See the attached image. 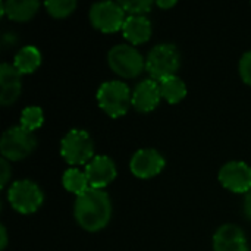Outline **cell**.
Instances as JSON below:
<instances>
[{"label": "cell", "mask_w": 251, "mask_h": 251, "mask_svg": "<svg viewBox=\"0 0 251 251\" xmlns=\"http://www.w3.org/2000/svg\"><path fill=\"white\" fill-rule=\"evenodd\" d=\"M74 216L76 224L88 232H97L106 228L112 218V201L109 194L103 190L90 187L76 197Z\"/></svg>", "instance_id": "obj_1"}, {"label": "cell", "mask_w": 251, "mask_h": 251, "mask_svg": "<svg viewBox=\"0 0 251 251\" xmlns=\"http://www.w3.org/2000/svg\"><path fill=\"white\" fill-rule=\"evenodd\" d=\"M181 66V53L172 43H160L154 46L146 57V69L151 79L160 82L174 76Z\"/></svg>", "instance_id": "obj_2"}, {"label": "cell", "mask_w": 251, "mask_h": 251, "mask_svg": "<svg viewBox=\"0 0 251 251\" xmlns=\"http://www.w3.org/2000/svg\"><path fill=\"white\" fill-rule=\"evenodd\" d=\"M97 103L110 118H121L132 106V91L122 81H106L97 90Z\"/></svg>", "instance_id": "obj_3"}, {"label": "cell", "mask_w": 251, "mask_h": 251, "mask_svg": "<svg viewBox=\"0 0 251 251\" xmlns=\"http://www.w3.org/2000/svg\"><path fill=\"white\" fill-rule=\"evenodd\" d=\"M35 147L37 138L34 132L22 128L21 125L7 128L0 140L1 156L9 162H18L28 157Z\"/></svg>", "instance_id": "obj_4"}, {"label": "cell", "mask_w": 251, "mask_h": 251, "mask_svg": "<svg viewBox=\"0 0 251 251\" xmlns=\"http://www.w3.org/2000/svg\"><path fill=\"white\" fill-rule=\"evenodd\" d=\"M110 69L124 78H135L146 68V59L132 44H116L107 53Z\"/></svg>", "instance_id": "obj_5"}, {"label": "cell", "mask_w": 251, "mask_h": 251, "mask_svg": "<svg viewBox=\"0 0 251 251\" xmlns=\"http://www.w3.org/2000/svg\"><path fill=\"white\" fill-rule=\"evenodd\" d=\"M60 154L69 165H87L94 157V143L84 129H71L60 141Z\"/></svg>", "instance_id": "obj_6"}, {"label": "cell", "mask_w": 251, "mask_h": 251, "mask_svg": "<svg viewBox=\"0 0 251 251\" xmlns=\"http://www.w3.org/2000/svg\"><path fill=\"white\" fill-rule=\"evenodd\" d=\"M7 200L18 213L29 215L41 207L44 194L34 181L19 179L10 185L7 191Z\"/></svg>", "instance_id": "obj_7"}, {"label": "cell", "mask_w": 251, "mask_h": 251, "mask_svg": "<svg viewBox=\"0 0 251 251\" xmlns=\"http://www.w3.org/2000/svg\"><path fill=\"white\" fill-rule=\"evenodd\" d=\"M125 10L119 1H97L90 7V21L94 28L103 32H116L124 26Z\"/></svg>", "instance_id": "obj_8"}, {"label": "cell", "mask_w": 251, "mask_h": 251, "mask_svg": "<svg viewBox=\"0 0 251 251\" xmlns=\"http://www.w3.org/2000/svg\"><path fill=\"white\" fill-rule=\"evenodd\" d=\"M218 176L221 184L232 193L247 194L251 190V166L246 162L232 160L225 163Z\"/></svg>", "instance_id": "obj_9"}, {"label": "cell", "mask_w": 251, "mask_h": 251, "mask_svg": "<svg viewBox=\"0 0 251 251\" xmlns=\"http://www.w3.org/2000/svg\"><path fill=\"white\" fill-rule=\"evenodd\" d=\"M166 162L165 157L154 149H140L137 150L129 162V169L134 176L140 179H149L159 175Z\"/></svg>", "instance_id": "obj_10"}, {"label": "cell", "mask_w": 251, "mask_h": 251, "mask_svg": "<svg viewBox=\"0 0 251 251\" xmlns=\"http://www.w3.org/2000/svg\"><path fill=\"white\" fill-rule=\"evenodd\" d=\"M85 175L91 188L101 190L116 178L118 171L115 162L109 156H94L85 165Z\"/></svg>", "instance_id": "obj_11"}, {"label": "cell", "mask_w": 251, "mask_h": 251, "mask_svg": "<svg viewBox=\"0 0 251 251\" xmlns=\"http://www.w3.org/2000/svg\"><path fill=\"white\" fill-rule=\"evenodd\" d=\"M162 99L160 84L151 78L143 79L132 90V107L143 113L154 110Z\"/></svg>", "instance_id": "obj_12"}, {"label": "cell", "mask_w": 251, "mask_h": 251, "mask_svg": "<svg viewBox=\"0 0 251 251\" xmlns=\"http://www.w3.org/2000/svg\"><path fill=\"white\" fill-rule=\"evenodd\" d=\"M22 74L15 68L13 63H1L0 65V104L10 106L15 103L21 94Z\"/></svg>", "instance_id": "obj_13"}, {"label": "cell", "mask_w": 251, "mask_h": 251, "mask_svg": "<svg viewBox=\"0 0 251 251\" xmlns=\"http://www.w3.org/2000/svg\"><path fill=\"white\" fill-rule=\"evenodd\" d=\"M213 251H249L244 231L234 224L219 226L213 235Z\"/></svg>", "instance_id": "obj_14"}, {"label": "cell", "mask_w": 251, "mask_h": 251, "mask_svg": "<svg viewBox=\"0 0 251 251\" xmlns=\"http://www.w3.org/2000/svg\"><path fill=\"white\" fill-rule=\"evenodd\" d=\"M125 38L132 44H143L151 37V22L146 15H129L122 26Z\"/></svg>", "instance_id": "obj_15"}, {"label": "cell", "mask_w": 251, "mask_h": 251, "mask_svg": "<svg viewBox=\"0 0 251 251\" xmlns=\"http://www.w3.org/2000/svg\"><path fill=\"white\" fill-rule=\"evenodd\" d=\"M0 6L1 15L16 22H25L37 13L40 3L37 0H3Z\"/></svg>", "instance_id": "obj_16"}, {"label": "cell", "mask_w": 251, "mask_h": 251, "mask_svg": "<svg viewBox=\"0 0 251 251\" xmlns=\"http://www.w3.org/2000/svg\"><path fill=\"white\" fill-rule=\"evenodd\" d=\"M40 63H41V53L35 46L21 47L13 57V65L22 75L34 72L40 66Z\"/></svg>", "instance_id": "obj_17"}, {"label": "cell", "mask_w": 251, "mask_h": 251, "mask_svg": "<svg viewBox=\"0 0 251 251\" xmlns=\"http://www.w3.org/2000/svg\"><path fill=\"white\" fill-rule=\"evenodd\" d=\"M62 184H63L66 191L76 194V197L90 188V182H88V178L85 175V171H81L78 168L66 169L63 176H62Z\"/></svg>", "instance_id": "obj_18"}, {"label": "cell", "mask_w": 251, "mask_h": 251, "mask_svg": "<svg viewBox=\"0 0 251 251\" xmlns=\"http://www.w3.org/2000/svg\"><path fill=\"white\" fill-rule=\"evenodd\" d=\"M160 84V91H162V97L168 101V103H179L185 96H187V85L185 82L174 75L169 78H165L163 81L159 82Z\"/></svg>", "instance_id": "obj_19"}, {"label": "cell", "mask_w": 251, "mask_h": 251, "mask_svg": "<svg viewBox=\"0 0 251 251\" xmlns=\"http://www.w3.org/2000/svg\"><path fill=\"white\" fill-rule=\"evenodd\" d=\"M43 121H44V115H43L41 107H38V106H28L21 113L19 125L22 128L34 132L35 129H38L43 125Z\"/></svg>", "instance_id": "obj_20"}, {"label": "cell", "mask_w": 251, "mask_h": 251, "mask_svg": "<svg viewBox=\"0 0 251 251\" xmlns=\"http://www.w3.org/2000/svg\"><path fill=\"white\" fill-rule=\"evenodd\" d=\"M44 6L51 16L65 18L75 10L76 1L75 0H49L44 3Z\"/></svg>", "instance_id": "obj_21"}, {"label": "cell", "mask_w": 251, "mask_h": 251, "mask_svg": "<svg viewBox=\"0 0 251 251\" xmlns=\"http://www.w3.org/2000/svg\"><path fill=\"white\" fill-rule=\"evenodd\" d=\"M119 3L124 7V10L128 12L129 15H146L147 12H150L153 6L151 0H124Z\"/></svg>", "instance_id": "obj_22"}, {"label": "cell", "mask_w": 251, "mask_h": 251, "mask_svg": "<svg viewBox=\"0 0 251 251\" xmlns=\"http://www.w3.org/2000/svg\"><path fill=\"white\" fill-rule=\"evenodd\" d=\"M240 75L247 85H251V50L246 51L240 59Z\"/></svg>", "instance_id": "obj_23"}, {"label": "cell", "mask_w": 251, "mask_h": 251, "mask_svg": "<svg viewBox=\"0 0 251 251\" xmlns=\"http://www.w3.org/2000/svg\"><path fill=\"white\" fill-rule=\"evenodd\" d=\"M10 176H12V166L9 165V160L1 157L0 159V185H1V188H4L7 185Z\"/></svg>", "instance_id": "obj_24"}, {"label": "cell", "mask_w": 251, "mask_h": 251, "mask_svg": "<svg viewBox=\"0 0 251 251\" xmlns=\"http://www.w3.org/2000/svg\"><path fill=\"white\" fill-rule=\"evenodd\" d=\"M243 213H244V216L251 221V190L246 194V197H244V201H243Z\"/></svg>", "instance_id": "obj_25"}, {"label": "cell", "mask_w": 251, "mask_h": 251, "mask_svg": "<svg viewBox=\"0 0 251 251\" xmlns=\"http://www.w3.org/2000/svg\"><path fill=\"white\" fill-rule=\"evenodd\" d=\"M0 249L4 250L7 247V231L4 225H0Z\"/></svg>", "instance_id": "obj_26"}, {"label": "cell", "mask_w": 251, "mask_h": 251, "mask_svg": "<svg viewBox=\"0 0 251 251\" xmlns=\"http://www.w3.org/2000/svg\"><path fill=\"white\" fill-rule=\"evenodd\" d=\"M175 4H176L175 0H159V1H157V6H160V7H163V9L172 7V6H175Z\"/></svg>", "instance_id": "obj_27"}]
</instances>
